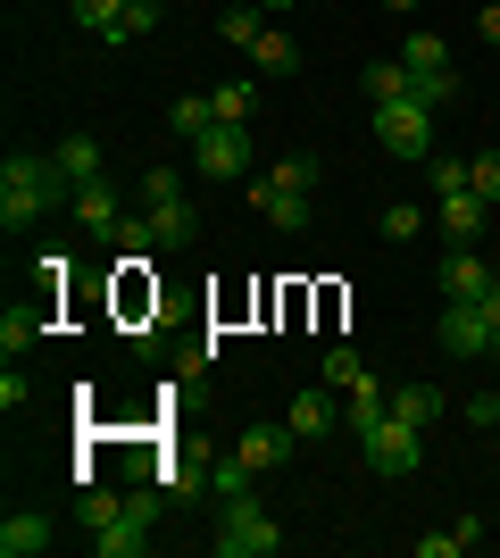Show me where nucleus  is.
Wrapping results in <instances>:
<instances>
[{"label":"nucleus","instance_id":"obj_35","mask_svg":"<svg viewBox=\"0 0 500 558\" xmlns=\"http://www.w3.org/2000/svg\"><path fill=\"white\" fill-rule=\"evenodd\" d=\"M467 192H476V201H500V150H476V159H467Z\"/></svg>","mask_w":500,"mask_h":558},{"label":"nucleus","instance_id":"obj_32","mask_svg":"<svg viewBox=\"0 0 500 558\" xmlns=\"http://www.w3.org/2000/svg\"><path fill=\"white\" fill-rule=\"evenodd\" d=\"M167 201H184V175L175 167H143V209H167Z\"/></svg>","mask_w":500,"mask_h":558},{"label":"nucleus","instance_id":"obj_34","mask_svg":"<svg viewBox=\"0 0 500 558\" xmlns=\"http://www.w3.org/2000/svg\"><path fill=\"white\" fill-rule=\"evenodd\" d=\"M125 17V0H75V25H84V34H100V43H109V25Z\"/></svg>","mask_w":500,"mask_h":558},{"label":"nucleus","instance_id":"obj_23","mask_svg":"<svg viewBox=\"0 0 500 558\" xmlns=\"http://www.w3.org/2000/svg\"><path fill=\"white\" fill-rule=\"evenodd\" d=\"M209 109L225 117V125H251V109H259V75H234V84H217Z\"/></svg>","mask_w":500,"mask_h":558},{"label":"nucleus","instance_id":"obj_6","mask_svg":"<svg viewBox=\"0 0 500 558\" xmlns=\"http://www.w3.org/2000/svg\"><path fill=\"white\" fill-rule=\"evenodd\" d=\"M434 342L451 350V359H500V326L484 317V301H442V317H434Z\"/></svg>","mask_w":500,"mask_h":558},{"label":"nucleus","instance_id":"obj_20","mask_svg":"<svg viewBox=\"0 0 500 558\" xmlns=\"http://www.w3.org/2000/svg\"><path fill=\"white\" fill-rule=\"evenodd\" d=\"M383 409H392V392H383L376 375H358L351 400H342V417H351V434H367V425H383Z\"/></svg>","mask_w":500,"mask_h":558},{"label":"nucleus","instance_id":"obj_2","mask_svg":"<svg viewBox=\"0 0 500 558\" xmlns=\"http://www.w3.org/2000/svg\"><path fill=\"white\" fill-rule=\"evenodd\" d=\"M317 175H326V167L309 159V150H292V159H276L259 175V192H251V201H259V217L276 233H301L309 226V192H317Z\"/></svg>","mask_w":500,"mask_h":558},{"label":"nucleus","instance_id":"obj_42","mask_svg":"<svg viewBox=\"0 0 500 558\" xmlns=\"http://www.w3.org/2000/svg\"><path fill=\"white\" fill-rule=\"evenodd\" d=\"M383 9H401V17H408V9H417V0H383Z\"/></svg>","mask_w":500,"mask_h":558},{"label":"nucleus","instance_id":"obj_30","mask_svg":"<svg viewBox=\"0 0 500 558\" xmlns=\"http://www.w3.org/2000/svg\"><path fill=\"white\" fill-rule=\"evenodd\" d=\"M251 484H259V466L242 459V450H234V459H217V466H209V492H217V500H242Z\"/></svg>","mask_w":500,"mask_h":558},{"label":"nucleus","instance_id":"obj_26","mask_svg":"<svg viewBox=\"0 0 500 558\" xmlns=\"http://www.w3.org/2000/svg\"><path fill=\"white\" fill-rule=\"evenodd\" d=\"M408 93L426 100V109H451L459 100V68H408Z\"/></svg>","mask_w":500,"mask_h":558},{"label":"nucleus","instance_id":"obj_16","mask_svg":"<svg viewBox=\"0 0 500 558\" xmlns=\"http://www.w3.org/2000/svg\"><path fill=\"white\" fill-rule=\"evenodd\" d=\"M50 542H59V525H50V517H0V558H42Z\"/></svg>","mask_w":500,"mask_h":558},{"label":"nucleus","instance_id":"obj_36","mask_svg":"<svg viewBox=\"0 0 500 558\" xmlns=\"http://www.w3.org/2000/svg\"><path fill=\"white\" fill-rule=\"evenodd\" d=\"M358 375H367V359H358L351 342H342V350H326V384H333V392H351Z\"/></svg>","mask_w":500,"mask_h":558},{"label":"nucleus","instance_id":"obj_24","mask_svg":"<svg viewBox=\"0 0 500 558\" xmlns=\"http://www.w3.org/2000/svg\"><path fill=\"white\" fill-rule=\"evenodd\" d=\"M358 93H367V109L376 100H408V68L401 59H376V68H358Z\"/></svg>","mask_w":500,"mask_h":558},{"label":"nucleus","instance_id":"obj_13","mask_svg":"<svg viewBox=\"0 0 500 558\" xmlns=\"http://www.w3.org/2000/svg\"><path fill=\"white\" fill-rule=\"evenodd\" d=\"M484 217H492V201H476V192H442V201H434V226H442V242H476Z\"/></svg>","mask_w":500,"mask_h":558},{"label":"nucleus","instance_id":"obj_17","mask_svg":"<svg viewBox=\"0 0 500 558\" xmlns=\"http://www.w3.org/2000/svg\"><path fill=\"white\" fill-rule=\"evenodd\" d=\"M251 68L259 75H301V43H292L284 25H267L259 43H251Z\"/></svg>","mask_w":500,"mask_h":558},{"label":"nucleus","instance_id":"obj_5","mask_svg":"<svg viewBox=\"0 0 500 558\" xmlns=\"http://www.w3.org/2000/svg\"><path fill=\"white\" fill-rule=\"evenodd\" d=\"M367 117H376V142L392 150V159H434V109L417 93L408 100H376Z\"/></svg>","mask_w":500,"mask_h":558},{"label":"nucleus","instance_id":"obj_43","mask_svg":"<svg viewBox=\"0 0 500 558\" xmlns=\"http://www.w3.org/2000/svg\"><path fill=\"white\" fill-rule=\"evenodd\" d=\"M492 450H500V434H492Z\"/></svg>","mask_w":500,"mask_h":558},{"label":"nucleus","instance_id":"obj_19","mask_svg":"<svg viewBox=\"0 0 500 558\" xmlns=\"http://www.w3.org/2000/svg\"><path fill=\"white\" fill-rule=\"evenodd\" d=\"M442 409H451L442 384H401V392H392V417H408V425H434Z\"/></svg>","mask_w":500,"mask_h":558},{"label":"nucleus","instance_id":"obj_7","mask_svg":"<svg viewBox=\"0 0 500 558\" xmlns=\"http://www.w3.org/2000/svg\"><path fill=\"white\" fill-rule=\"evenodd\" d=\"M192 167H200L209 184H234V175H251V125H225V117H217L209 134L192 142Z\"/></svg>","mask_w":500,"mask_h":558},{"label":"nucleus","instance_id":"obj_8","mask_svg":"<svg viewBox=\"0 0 500 558\" xmlns=\"http://www.w3.org/2000/svg\"><path fill=\"white\" fill-rule=\"evenodd\" d=\"M417 442H426V425L392 417V409H383V425H367V434H358V450H367V466H376V475H408V466H417Z\"/></svg>","mask_w":500,"mask_h":558},{"label":"nucleus","instance_id":"obj_41","mask_svg":"<svg viewBox=\"0 0 500 558\" xmlns=\"http://www.w3.org/2000/svg\"><path fill=\"white\" fill-rule=\"evenodd\" d=\"M259 9H267V17H284V9H301V0H259Z\"/></svg>","mask_w":500,"mask_h":558},{"label":"nucleus","instance_id":"obj_22","mask_svg":"<svg viewBox=\"0 0 500 558\" xmlns=\"http://www.w3.org/2000/svg\"><path fill=\"white\" fill-rule=\"evenodd\" d=\"M259 34H267V9H259V0H234V9L217 17V43H234V50H251Z\"/></svg>","mask_w":500,"mask_h":558},{"label":"nucleus","instance_id":"obj_15","mask_svg":"<svg viewBox=\"0 0 500 558\" xmlns=\"http://www.w3.org/2000/svg\"><path fill=\"white\" fill-rule=\"evenodd\" d=\"M150 217V251H192L200 242V209L192 201H167V209H143Z\"/></svg>","mask_w":500,"mask_h":558},{"label":"nucleus","instance_id":"obj_27","mask_svg":"<svg viewBox=\"0 0 500 558\" xmlns=\"http://www.w3.org/2000/svg\"><path fill=\"white\" fill-rule=\"evenodd\" d=\"M167 125H175V134L184 142H200L217 125V109H209V93H175V109H167Z\"/></svg>","mask_w":500,"mask_h":558},{"label":"nucleus","instance_id":"obj_1","mask_svg":"<svg viewBox=\"0 0 500 558\" xmlns=\"http://www.w3.org/2000/svg\"><path fill=\"white\" fill-rule=\"evenodd\" d=\"M68 201H75V175L59 167V150H9L0 159V233H34Z\"/></svg>","mask_w":500,"mask_h":558},{"label":"nucleus","instance_id":"obj_37","mask_svg":"<svg viewBox=\"0 0 500 558\" xmlns=\"http://www.w3.org/2000/svg\"><path fill=\"white\" fill-rule=\"evenodd\" d=\"M459 417L476 425V434H500V392H476V400H459Z\"/></svg>","mask_w":500,"mask_h":558},{"label":"nucleus","instance_id":"obj_18","mask_svg":"<svg viewBox=\"0 0 500 558\" xmlns=\"http://www.w3.org/2000/svg\"><path fill=\"white\" fill-rule=\"evenodd\" d=\"M125 492H100V484H75V525H84V542L100 534V525H118Z\"/></svg>","mask_w":500,"mask_h":558},{"label":"nucleus","instance_id":"obj_25","mask_svg":"<svg viewBox=\"0 0 500 558\" xmlns=\"http://www.w3.org/2000/svg\"><path fill=\"white\" fill-rule=\"evenodd\" d=\"M426 226H434V209H426V201H392V209L376 217V233H383V242H417Z\"/></svg>","mask_w":500,"mask_h":558},{"label":"nucleus","instance_id":"obj_4","mask_svg":"<svg viewBox=\"0 0 500 558\" xmlns=\"http://www.w3.org/2000/svg\"><path fill=\"white\" fill-rule=\"evenodd\" d=\"M167 500H175L167 484H143V492H125L118 525H100V534H93V550H100V558H143V550H150V525L167 517Z\"/></svg>","mask_w":500,"mask_h":558},{"label":"nucleus","instance_id":"obj_38","mask_svg":"<svg viewBox=\"0 0 500 558\" xmlns=\"http://www.w3.org/2000/svg\"><path fill=\"white\" fill-rule=\"evenodd\" d=\"M118 251L125 258H150V217H125V226H118Z\"/></svg>","mask_w":500,"mask_h":558},{"label":"nucleus","instance_id":"obj_14","mask_svg":"<svg viewBox=\"0 0 500 558\" xmlns=\"http://www.w3.org/2000/svg\"><path fill=\"white\" fill-rule=\"evenodd\" d=\"M42 326H50V292H42V301H9V308H0V350H9V359L34 350V342H42Z\"/></svg>","mask_w":500,"mask_h":558},{"label":"nucleus","instance_id":"obj_11","mask_svg":"<svg viewBox=\"0 0 500 558\" xmlns=\"http://www.w3.org/2000/svg\"><path fill=\"white\" fill-rule=\"evenodd\" d=\"M242 459H251V466H259V475H276V466H284L292 459V450H301V434H292V425L284 417H259V425H242Z\"/></svg>","mask_w":500,"mask_h":558},{"label":"nucleus","instance_id":"obj_28","mask_svg":"<svg viewBox=\"0 0 500 558\" xmlns=\"http://www.w3.org/2000/svg\"><path fill=\"white\" fill-rule=\"evenodd\" d=\"M401 68H451V43H442L434 25H408V43H401Z\"/></svg>","mask_w":500,"mask_h":558},{"label":"nucleus","instance_id":"obj_39","mask_svg":"<svg viewBox=\"0 0 500 558\" xmlns=\"http://www.w3.org/2000/svg\"><path fill=\"white\" fill-rule=\"evenodd\" d=\"M25 400H34V392H25V375H17V359H9V375H0V409H25Z\"/></svg>","mask_w":500,"mask_h":558},{"label":"nucleus","instance_id":"obj_29","mask_svg":"<svg viewBox=\"0 0 500 558\" xmlns=\"http://www.w3.org/2000/svg\"><path fill=\"white\" fill-rule=\"evenodd\" d=\"M159 9H167V0H125V17L118 25H109V43H143V34H159Z\"/></svg>","mask_w":500,"mask_h":558},{"label":"nucleus","instance_id":"obj_33","mask_svg":"<svg viewBox=\"0 0 500 558\" xmlns=\"http://www.w3.org/2000/svg\"><path fill=\"white\" fill-rule=\"evenodd\" d=\"M426 184H434V201H442V192H467V159L434 150V159H426Z\"/></svg>","mask_w":500,"mask_h":558},{"label":"nucleus","instance_id":"obj_12","mask_svg":"<svg viewBox=\"0 0 500 558\" xmlns=\"http://www.w3.org/2000/svg\"><path fill=\"white\" fill-rule=\"evenodd\" d=\"M492 292V267H484L476 242H451V258H442V301H484Z\"/></svg>","mask_w":500,"mask_h":558},{"label":"nucleus","instance_id":"obj_40","mask_svg":"<svg viewBox=\"0 0 500 558\" xmlns=\"http://www.w3.org/2000/svg\"><path fill=\"white\" fill-rule=\"evenodd\" d=\"M476 34H484V43L500 50V0H476Z\"/></svg>","mask_w":500,"mask_h":558},{"label":"nucleus","instance_id":"obj_31","mask_svg":"<svg viewBox=\"0 0 500 558\" xmlns=\"http://www.w3.org/2000/svg\"><path fill=\"white\" fill-rule=\"evenodd\" d=\"M59 167H68L75 184H93V175H100V142L93 134H68V142H59Z\"/></svg>","mask_w":500,"mask_h":558},{"label":"nucleus","instance_id":"obj_3","mask_svg":"<svg viewBox=\"0 0 500 558\" xmlns=\"http://www.w3.org/2000/svg\"><path fill=\"white\" fill-rule=\"evenodd\" d=\"M209 550L217 558H276L284 550V525L242 492V500H217V534H209Z\"/></svg>","mask_w":500,"mask_h":558},{"label":"nucleus","instance_id":"obj_9","mask_svg":"<svg viewBox=\"0 0 500 558\" xmlns=\"http://www.w3.org/2000/svg\"><path fill=\"white\" fill-rule=\"evenodd\" d=\"M284 425L301 434V442H326L333 425H342V400H333V384H309V392L284 400Z\"/></svg>","mask_w":500,"mask_h":558},{"label":"nucleus","instance_id":"obj_10","mask_svg":"<svg viewBox=\"0 0 500 558\" xmlns=\"http://www.w3.org/2000/svg\"><path fill=\"white\" fill-rule=\"evenodd\" d=\"M68 217H75L84 233H109V242H118V226H125V209H118V184H109V175H93V184H75Z\"/></svg>","mask_w":500,"mask_h":558},{"label":"nucleus","instance_id":"obj_21","mask_svg":"<svg viewBox=\"0 0 500 558\" xmlns=\"http://www.w3.org/2000/svg\"><path fill=\"white\" fill-rule=\"evenodd\" d=\"M484 542V517H459V525H442V534H417V558H459Z\"/></svg>","mask_w":500,"mask_h":558}]
</instances>
